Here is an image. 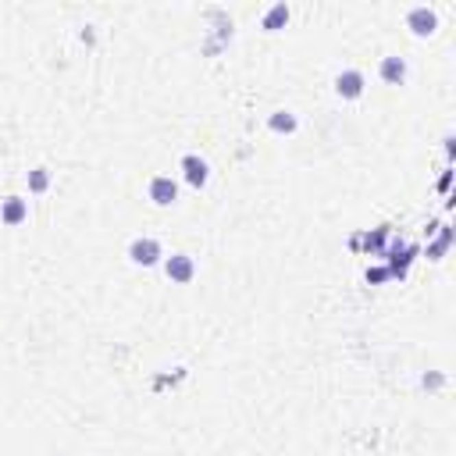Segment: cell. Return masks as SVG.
<instances>
[{"label": "cell", "instance_id": "obj_8", "mask_svg": "<svg viewBox=\"0 0 456 456\" xmlns=\"http://www.w3.org/2000/svg\"><path fill=\"white\" fill-rule=\"evenodd\" d=\"M285 22H289V8H285V4H275V8L267 11V18H264V29L275 32V29H282Z\"/></svg>", "mask_w": 456, "mask_h": 456}, {"label": "cell", "instance_id": "obj_5", "mask_svg": "<svg viewBox=\"0 0 456 456\" xmlns=\"http://www.w3.org/2000/svg\"><path fill=\"white\" fill-rule=\"evenodd\" d=\"M182 171H186V178H189V186H204L207 182V160H200L196 154H189V157H182Z\"/></svg>", "mask_w": 456, "mask_h": 456}, {"label": "cell", "instance_id": "obj_10", "mask_svg": "<svg viewBox=\"0 0 456 456\" xmlns=\"http://www.w3.org/2000/svg\"><path fill=\"white\" fill-rule=\"evenodd\" d=\"M22 217H25V204H22L18 196H8V204H4V221H8V225H18Z\"/></svg>", "mask_w": 456, "mask_h": 456}, {"label": "cell", "instance_id": "obj_7", "mask_svg": "<svg viewBox=\"0 0 456 456\" xmlns=\"http://www.w3.org/2000/svg\"><path fill=\"white\" fill-rule=\"evenodd\" d=\"M381 79L392 82V86H399V82L407 79V61L403 58H385V61H381Z\"/></svg>", "mask_w": 456, "mask_h": 456}, {"label": "cell", "instance_id": "obj_13", "mask_svg": "<svg viewBox=\"0 0 456 456\" xmlns=\"http://www.w3.org/2000/svg\"><path fill=\"white\" fill-rule=\"evenodd\" d=\"M385 278H392V275H389V267H374V271H368V282H385Z\"/></svg>", "mask_w": 456, "mask_h": 456}, {"label": "cell", "instance_id": "obj_2", "mask_svg": "<svg viewBox=\"0 0 456 456\" xmlns=\"http://www.w3.org/2000/svg\"><path fill=\"white\" fill-rule=\"evenodd\" d=\"M150 200H154V204H160V207H168V204H175V200H178V186H175L168 175H157L150 182Z\"/></svg>", "mask_w": 456, "mask_h": 456}, {"label": "cell", "instance_id": "obj_4", "mask_svg": "<svg viewBox=\"0 0 456 456\" xmlns=\"http://www.w3.org/2000/svg\"><path fill=\"white\" fill-rule=\"evenodd\" d=\"M407 25H410L417 36H428V32H435L439 18H435V11H428V8H413L410 18H407Z\"/></svg>", "mask_w": 456, "mask_h": 456}, {"label": "cell", "instance_id": "obj_12", "mask_svg": "<svg viewBox=\"0 0 456 456\" xmlns=\"http://www.w3.org/2000/svg\"><path fill=\"white\" fill-rule=\"evenodd\" d=\"M47 182H50L47 171H43V168H36V171L29 175V189H32V193H43V189H47Z\"/></svg>", "mask_w": 456, "mask_h": 456}, {"label": "cell", "instance_id": "obj_11", "mask_svg": "<svg viewBox=\"0 0 456 456\" xmlns=\"http://www.w3.org/2000/svg\"><path fill=\"white\" fill-rule=\"evenodd\" d=\"M271 129H275V132H293L296 129V118L285 115V111H278L275 118H271Z\"/></svg>", "mask_w": 456, "mask_h": 456}, {"label": "cell", "instance_id": "obj_1", "mask_svg": "<svg viewBox=\"0 0 456 456\" xmlns=\"http://www.w3.org/2000/svg\"><path fill=\"white\" fill-rule=\"evenodd\" d=\"M129 257H132L136 264H143V267H150V264L160 261V243H157V239H136V243L129 246Z\"/></svg>", "mask_w": 456, "mask_h": 456}, {"label": "cell", "instance_id": "obj_3", "mask_svg": "<svg viewBox=\"0 0 456 456\" xmlns=\"http://www.w3.org/2000/svg\"><path fill=\"white\" fill-rule=\"evenodd\" d=\"M335 89H339V97L357 100L363 93V75H360V71H342V75L335 79Z\"/></svg>", "mask_w": 456, "mask_h": 456}, {"label": "cell", "instance_id": "obj_6", "mask_svg": "<svg viewBox=\"0 0 456 456\" xmlns=\"http://www.w3.org/2000/svg\"><path fill=\"white\" fill-rule=\"evenodd\" d=\"M168 278L171 282H189L193 278V257H186V253H175V257L168 261Z\"/></svg>", "mask_w": 456, "mask_h": 456}, {"label": "cell", "instance_id": "obj_9", "mask_svg": "<svg viewBox=\"0 0 456 456\" xmlns=\"http://www.w3.org/2000/svg\"><path fill=\"white\" fill-rule=\"evenodd\" d=\"M385 239H389V228H374V232H368V235H363V239H360V235H357V239H353V246H368V250H381V246H385Z\"/></svg>", "mask_w": 456, "mask_h": 456}]
</instances>
